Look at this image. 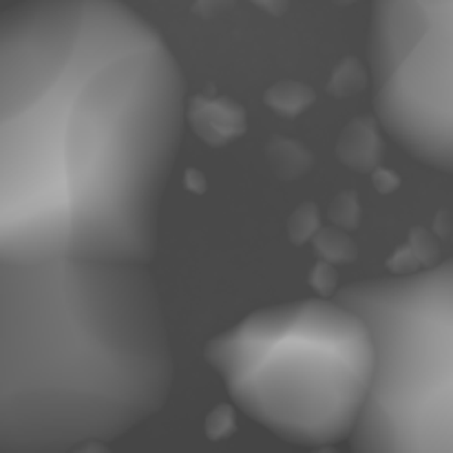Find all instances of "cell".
Wrapping results in <instances>:
<instances>
[{
	"instance_id": "obj_1",
	"label": "cell",
	"mask_w": 453,
	"mask_h": 453,
	"mask_svg": "<svg viewBox=\"0 0 453 453\" xmlns=\"http://www.w3.org/2000/svg\"><path fill=\"white\" fill-rule=\"evenodd\" d=\"M188 102L122 0H22L0 20V259L150 264Z\"/></svg>"
},
{
	"instance_id": "obj_2",
	"label": "cell",
	"mask_w": 453,
	"mask_h": 453,
	"mask_svg": "<svg viewBox=\"0 0 453 453\" xmlns=\"http://www.w3.org/2000/svg\"><path fill=\"white\" fill-rule=\"evenodd\" d=\"M171 385L149 264L0 259V451L109 445L157 414Z\"/></svg>"
},
{
	"instance_id": "obj_3",
	"label": "cell",
	"mask_w": 453,
	"mask_h": 453,
	"mask_svg": "<svg viewBox=\"0 0 453 453\" xmlns=\"http://www.w3.org/2000/svg\"><path fill=\"white\" fill-rule=\"evenodd\" d=\"M234 405L292 445L352 438L376 379V341L361 312L305 299L252 312L206 345Z\"/></svg>"
},
{
	"instance_id": "obj_4",
	"label": "cell",
	"mask_w": 453,
	"mask_h": 453,
	"mask_svg": "<svg viewBox=\"0 0 453 453\" xmlns=\"http://www.w3.org/2000/svg\"><path fill=\"white\" fill-rule=\"evenodd\" d=\"M370 323L376 379L352 449L453 453V259L339 290Z\"/></svg>"
},
{
	"instance_id": "obj_5",
	"label": "cell",
	"mask_w": 453,
	"mask_h": 453,
	"mask_svg": "<svg viewBox=\"0 0 453 453\" xmlns=\"http://www.w3.org/2000/svg\"><path fill=\"white\" fill-rule=\"evenodd\" d=\"M367 53L383 131L453 175V0H372Z\"/></svg>"
},
{
	"instance_id": "obj_6",
	"label": "cell",
	"mask_w": 453,
	"mask_h": 453,
	"mask_svg": "<svg viewBox=\"0 0 453 453\" xmlns=\"http://www.w3.org/2000/svg\"><path fill=\"white\" fill-rule=\"evenodd\" d=\"M188 122L193 131L211 146H224L237 140L246 128L242 106L228 97L197 96L188 104Z\"/></svg>"
},
{
	"instance_id": "obj_7",
	"label": "cell",
	"mask_w": 453,
	"mask_h": 453,
	"mask_svg": "<svg viewBox=\"0 0 453 453\" xmlns=\"http://www.w3.org/2000/svg\"><path fill=\"white\" fill-rule=\"evenodd\" d=\"M380 127L379 118L374 115V119L361 115L354 122L348 124L343 133H341V140L336 150H339V157L343 159L345 166L354 168V171H374L380 162V155H383V137H380Z\"/></svg>"
},
{
	"instance_id": "obj_8",
	"label": "cell",
	"mask_w": 453,
	"mask_h": 453,
	"mask_svg": "<svg viewBox=\"0 0 453 453\" xmlns=\"http://www.w3.org/2000/svg\"><path fill=\"white\" fill-rule=\"evenodd\" d=\"M268 162L274 175L281 180H296L312 166V155L303 144L295 140H274L268 146Z\"/></svg>"
},
{
	"instance_id": "obj_9",
	"label": "cell",
	"mask_w": 453,
	"mask_h": 453,
	"mask_svg": "<svg viewBox=\"0 0 453 453\" xmlns=\"http://www.w3.org/2000/svg\"><path fill=\"white\" fill-rule=\"evenodd\" d=\"M314 100L312 88L305 84L295 82V80H281V82L273 84L265 93V102L273 111L286 118H295V115L303 113Z\"/></svg>"
},
{
	"instance_id": "obj_10",
	"label": "cell",
	"mask_w": 453,
	"mask_h": 453,
	"mask_svg": "<svg viewBox=\"0 0 453 453\" xmlns=\"http://www.w3.org/2000/svg\"><path fill=\"white\" fill-rule=\"evenodd\" d=\"M314 248L327 264H345L357 252L348 234L336 228H319V233L314 234Z\"/></svg>"
},
{
	"instance_id": "obj_11",
	"label": "cell",
	"mask_w": 453,
	"mask_h": 453,
	"mask_svg": "<svg viewBox=\"0 0 453 453\" xmlns=\"http://www.w3.org/2000/svg\"><path fill=\"white\" fill-rule=\"evenodd\" d=\"M363 87H365V69L361 66V62L352 60V58H348L330 80L332 96H352Z\"/></svg>"
},
{
	"instance_id": "obj_12",
	"label": "cell",
	"mask_w": 453,
	"mask_h": 453,
	"mask_svg": "<svg viewBox=\"0 0 453 453\" xmlns=\"http://www.w3.org/2000/svg\"><path fill=\"white\" fill-rule=\"evenodd\" d=\"M319 233V215L312 208V203H303L290 219V237L296 243L305 242Z\"/></svg>"
},
{
	"instance_id": "obj_13",
	"label": "cell",
	"mask_w": 453,
	"mask_h": 453,
	"mask_svg": "<svg viewBox=\"0 0 453 453\" xmlns=\"http://www.w3.org/2000/svg\"><path fill=\"white\" fill-rule=\"evenodd\" d=\"M358 217V202L352 195H341L334 203H332V219L336 224H354Z\"/></svg>"
},
{
	"instance_id": "obj_14",
	"label": "cell",
	"mask_w": 453,
	"mask_h": 453,
	"mask_svg": "<svg viewBox=\"0 0 453 453\" xmlns=\"http://www.w3.org/2000/svg\"><path fill=\"white\" fill-rule=\"evenodd\" d=\"M252 3H255L259 9H264V12L273 13V16H279V13L286 12L290 0H252Z\"/></svg>"
},
{
	"instance_id": "obj_15",
	"label": "cell",
	"mask_w": 453,
	"mask_h": 453,
	"mask_svg": "<svg viewBox=\"0 0 453 453\" xmlns=\"http://www.w3.org/2000/svg\"><path fill=\"white\" fill-rule=\"evenodd\" d=\"M336 4H349V3H357V0H334Z\"/></svg>"
}]
</instances>
